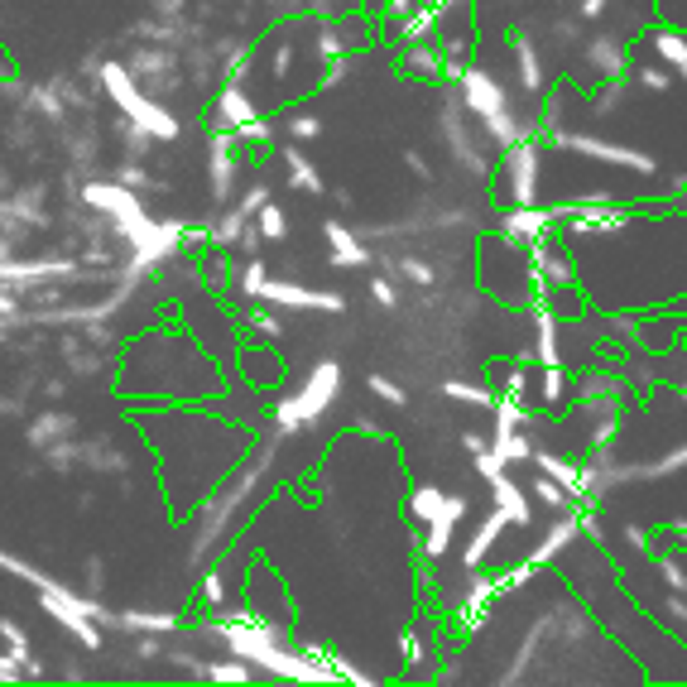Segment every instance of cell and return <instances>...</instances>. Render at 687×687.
Instances as JSON below:
<instances>
[{
  "mask_svg": "<svg viewBox=\"0 0 687 687\" xmlns=\"http://www.w3.org/2000/svg\"><path fill=\"white\" fill-rule=\"evenodd\" d=\"M260 222H264V231H270V236H279V231H284V216H279L274 207H260Z\"/></svg>",
  "mask_w": 687,
  "mask_h": 687,
  "instance_id": "6da1fadb",
  "label": "cell"
},
{
  "mask_svg": "<svg viewBox=\"0 0 687 687\" xmlns=\"http://www.w3.org/2000/svg\"><path fill=\"white\" fill-rule=\"evenodd\" d=\"M371 294L380 298V304H394V289H390V284H384V279H375V284H371Z\"/></svg>",
  "mask_w": 687,
  "mask_h": 687,
  "instance_id": "7a4b0ae2",
  "label": "cell"
}]
</instances>
